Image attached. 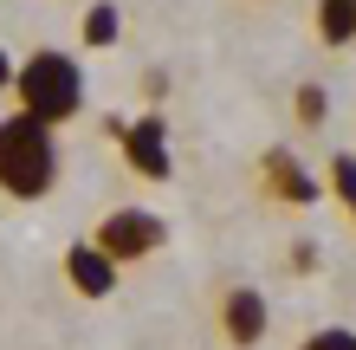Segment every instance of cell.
I'll list each match as a JSON object with an SVG mask.
<instances>
[{
	"mask_svg": "<svg viewBox=\"0 0 356 350\" xmlns=\"http://www.w3.org/2000/svg\"><path fill=\"white\" fill-rule=\"evenodd\" d=\"M58 189V130L26 111L0 117V195L7 201H46Z\"/></svg>",
	"mask_w": 356,
	"mask_h": 350,
	"instance_id": "obj_1",
	"label": "cell"
},
{
	"mask_svg": "<svg viewBox=\"0 0 356 350\" xmlns=\"http://www.w3.org/2000/svg\"><path fill=\"white\" fill-rule=\"evenodd\" d=\"M13 97H19L26 117L58 130V123H72L85 111V65H78L72 52H58V46H39L33 58L13 65Z\"/></svg>",
	"mask_w": 356,
	"mask_h": 350,
	"instance_id": "obj_2",
	"label": "cell"
},
{
	"mask_svg": "<svg viewBox=\"0 0 356 350\" xmlns=\"http://www.w3.org/2000/svg\"><path fill=\"white\" fill-rule=\"evenodd\" d=\"M91 240H97L117 266H136V260H149V253L169 246V221L149 214V208H111V214L91 228Z\"/></svg>",
	"mask_w": 356,
	"mask_h": 350,
	"instance_id": "obj_3",
	"label": "cell"
},
{
	"mask_svg": "<svg viewBox=\"0 0 356 350\" xmlns=\"http://www.w3.org/2000/svg\"><path fill=\"white\" fill-rule=\"evenodd\" d=\"M214 331H220V344L227 350H259L266 344V331H272V305H266V292L259 285H220L214 292Z\"/></svg>",
	"mask_w": 356,
	"mask_h": 350,
	"instance_id": "obj_4",
	"label": "cell"
},
{
	"mask_svg": "<svg viewBox=\"0 0 356 350\" xmlns=\"http://www.w3.org/2000/svg\"><path fill=\"white\" fill-rule=\"evenodd\" d=\"M117 143H123V162H130L143 182H169V175H175V156H169V123H162V117L117 123Z\"/></svg>",
	"mask_w": 356,
	"mask_h": 350,
	"instance_id": "obj_5",
	"label": "cell"
},
{
	"mask_svg": "<svg viewBox=\"0 0 356 350\" xmlns=\"http://www.w3.org/2000/svg\"><path fill=\"white\" fill-rule=\"evenodd\" d=\"M259 195L266 201H285V208H311V201L324 195V182L311 175L291 150H266L259 156Z\"/></svg>",
	"mask_w": 356,
	"mask_h": 350,
	"instance_id": "obj_6",
	"label": "cell"
},
{
	"mask_svg": "<svg viewBox=\"0 0 356 350\" xmlns=\"http://www.w3.org/2000/svg\"><path fill=\"white\" fill-rule=\"evenodd\" d=\"M117 273H123V266L104 253L97 240H72L65 246V285H72L78 299H111L117 292Z\"/></svg>",
	"mask_w": 356,
	"mask_h": 350,
	"instance_id": "obj_7",
	"label": "cell"
},
{
	"mask_svg": "<svg viewBox=\"0 0 356 350\" xmlns=\"http://www.w3.org/2000/svg\"><path fill=\"white\" fill-rule=\"evenodd\" d=\"M311 19H318V39H324L330 52H337V46H356V0H318V13H311Z\"/></svg>",
	"mask_w": 356,
	"mask_h": 350,
	"instance_id": "obj_8",
	"label": "cell"
},
{
	"mask_svg": "<svg viewBox=\"0 0 356 350\" xmlns=\"http://www.w3.org/2000/svg\"><path fill=\"white\" fill-rule=\"evenodd\" d=\"M78 33H85V46H91V52L117 46V39H123V13H117V0H91L85 19H78Z\"/></svg>",
	"mask_w": 356,
	"mask_h": 350,
	"instance_id": "obj_9",
	"label": "cell"
},
{
	"mask_svg": "<svg viewBox=\"0 0 356 350\" xmlns=\"http://www.w3.org/2000/svg\"><path fill=\"white\" fill-rule=\"evenodd\" d=\"M324 117H330L324 85H298L291 91V123H298V130H324Z\"/></svg>",
	"mask_w": 356,
	"mask_h": 350,
	"instance_id": "obj_10",
	"label": "cell"
},
{
	"mask_svg": "<svg viewBox=\"0 0 356 350\" xmlns=\"http://www.w3.org/2000/svg\"><path fill=\"white\" fill-rule=\"evenodd\" d=\"M324 175H330L324 189H330V195H337L343 208H350V201H356V156H330V169H324Z\"/></svg>",
	"mask_w": 356,
	"mask_h": 350,
	"instance_id": "obj_11",
	"label": "cell"
},
{
	"mask_svg": "<svg viewBox=\"0 0 356 350\" xmlns=\"http://www.w3.org/2000/svg\"><path fill=\"white\" fill-rule=\"evenodd\" d=\"M298 350H356V331H343V324H324V331H311Z\"/></svg>",
	"mask_w": 356,
	"mask_h": 350,
	"instance_id": "obj_12",
	"label": "cell"
},
{
	"mask_svg": "<svg viewBox=\"0 0 356 350\" xmlns=\"http://www.w3.org/2000/svg\"><path fill=\"white\" fill-rule=\"evenodd\" d=\"M13 65H19V58H13L7 46H0V91H13Z\"/></svg>",
	"mask_w": 356,
	"mask_h": 350,
	"instance_id": "obj_13",
	"label": "cell"
},
{
	"mask_svg": "<svg viewBox=\"0 0 356 350\" xmlns=\"http://www.w3.org/2000/svg\"><path fill=\"white\" fill-rule=\"evenodd\" d=\"M350 221H356V201H350Z\"/></svg>",
	"mask_w": 356,
	"mask_h": 350,
	"instance_id": "obj_14",
	"label": "cell"
}]
</instances>
